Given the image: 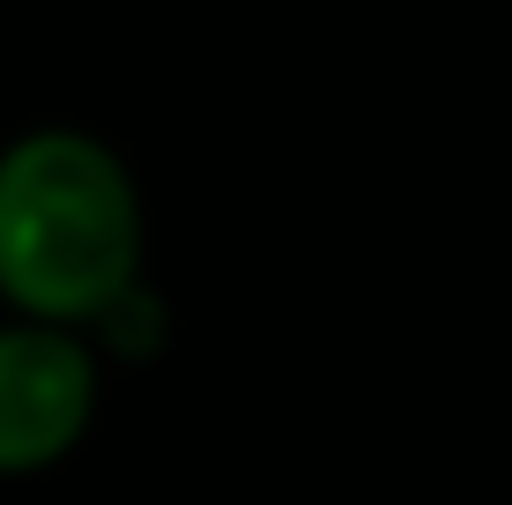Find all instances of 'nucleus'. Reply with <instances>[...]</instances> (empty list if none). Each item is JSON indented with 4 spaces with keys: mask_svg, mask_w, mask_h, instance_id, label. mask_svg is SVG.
<instances>
[{
    "mask_svg": "<svg viewBox=\"0 0 512 505\" xmlns=\"http://www.w3.org/2000/svg\"><path fill=\"white\" fill-rule=\"evenodd\" d=\"M149 283V201L127 149L75 119L0 142V312L90 327Z\"/></svg>",
    "mask_w": 512,
    "mask_h": 505,
    "instance_id": "obj_1",
    "label": "nucleus"
},
{
    "mask_svg": "<svg viewBox=\"0 0 512 505\" xmlns=\"http://www.w3.org/2000/svg\"><path fill=\"white\" fill-rule=\"evenodd\" d=\"M104 409V357L90 335L0 312V483L52 476L82 454Z\"/></svg>",
    "mask_w": 512,
    "mask_h": 505,
    "instance_id": "obj_2",
    "label": "nucleus"
}]
</instances>
